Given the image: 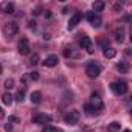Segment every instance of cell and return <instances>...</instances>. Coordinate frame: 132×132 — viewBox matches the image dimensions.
<instances>
[{"label": "cell", "instance_id": "obj_22", "mask_svg": "<svg viewBox=\"0 0 132 132\" xmlns=\"http://www.w3.org/2000/svg\"><path fill=\"white\" fill-rule=\"evenodd\" d=\"M39 61H40V57H39V54H37V53H34V54L31 56V59H30V62H31L33 65H36V64H39Z\"/></svg>", "mask_w": 132, "mask_h": 132}, {"label": "cell", "instance_id": "obj_16", "mask_svg": "<svg viewBox=\"0 0 132 132\" xmlns=\"http://www.w3.org/2000/svg\"><path fill=\"white\" fill-rule=\"evenodd\" d=\"M115 40L120 42V44L124 40V28H117L115 30Z\"/></svg>", "mask_w": 132, "mask_h": 132}, {"label": "cell", "instance_id": "obj_17", "mask_svg": "<svg viewBox=\"0 0 132 132\" xmlns=\"http://www.w3.org/2000/svg\"><path fill=\"white\" fill-rule=\"evenodd\" d=\"M30 98H31V103H33V104H39L40 100H42V93H40V92H33Z\"/></svg>", "mask_w": 132, "mask_h": 132}, {"label": "cell", "instance_id": "obj_21", "mask_svg": "<svg viewBox=\"0 0 132 132\" xmlns=\"http://www.w3.org/2000/svg\"><path fill=\"white\" fill-rule=\"evenodd\" d=\"M23 98H25V89H22V90H19V92L16 93V101L22 103V101H23Z\"/></svg>", "mask_w": 132, "mask_h": 132}, {"label": "cell", "instance_id": "obj_10", "mask_svg": "<svg viewBox=\"0 0 132 132\" xmlns=\"http://www.w3.org/2000/svg\"><path fill=\"white\" fill-rule=\"evenodd\" d=\"M51 121V117L47 115V113H36L33 117V123H37V124H45V123H50Z\"/></svg>", "mask_w": 132, "mask_h": 132}, {"label": "cell", "instance_id": "obj_25", "mask_svg": "<svg viewBox=\"0 0 132 132\" xmlns=\"http://www.w3.org/2000/svg\"><path fill=\"white\" fill-rule=\"evenodd\" d=\"M28 75V78L31 79V81H37L39 79V73L37 72H31V73H27Z\"/></svg>", "mask_w": 132, "mask_h": 132}, {"label": "cell", "instance_id": "obj_8", "mask_svg": "<svg viewBox=\"0 0 132 132\" xmlns=\"http://www.w3.org/2000/svg\"><path fill=\"white\" fill-rule=\"evenodd\" d=\"M17 48H19V53H20L22 56L28 54V53H30V44H28V39H27V37H22L20 42H19V45H17Z\"/></svg>", "mask_w": 132, "mask_h": 132}, {"label": "cell", "instance_id": "obj_33", "mask_svg": "<svg viewBox=\"0 0 132 132\" xmlns=\"http://www.w3.org/2000/svg\"><path fill=\"white\" fill-rule=\"evenodd\" d=\"M124 132H130V130H129V129H126V130H124Z\"/></svg>", "mask_w": 132, "mask_h": 132}, {"label": "cell", "instance_id": "obj_11", "mask_svg": "<svg viewBox=\"0 0 132 132\" xmlns=\"http://www.w3.org/2000/svg\"><path fill=\"white\" fill-rule=\"evenodd\" d=\"M0 11L5 14H14V3L13 2H2L0 3Z\"/></svg>", "mask_w": 132, "mask_h": 132}, {"label": "cell", "instance_id": "obj_9", "mask_svg": "<svg viewBox=\"0 0 132 132\" xmlns=\"http://www.w3.org/2000/svg\"><path fill=\"white\" fill-rule=\"evenodd\" d=\"M87 20L90 22V25L93 28H100L101 27V17L98 14H95V13H89L87 14Z\"/></svg>", "mask_w": 132, "mask_h": 132}, {"label": "cell", "instance_id": "obj_18", "mask_svg": "<svg viewBox=\"0 0 132 132\" xmlns=\"http://www.w3.org/2000/svg\"><path fill=\"white\" fill-rule=\"evenodd\" d=\"M120 127H121V124L118 121H113L107 126V132H120Z\"/></svg>", "mask_w": 132, "mask_h": 132}, {"label": "cell", "instance_id": "obj_1", "mask_svg": "<svg viewBox=\"0 0 132 132\" xmlns=\"http://www.w3.org/2000/svg\"><path fill=\"white\" fill-rule=\"evenodd\" d=\"M86 75H87L89 78L95 79V78H98V76L101 75V67H100L95 61H90V62L87 64V67H86Z\"/></svg>", "mask_w": 132, "mask_h": 132}, {"label": "cell", "instance_id": "obj_24", "mask_svg": "<svg viewBox=\"0 0 132 132\" xmlns=\"http://www.w3.org/2000/svg\"><path fill=\"white\" fill-rule=\"evenodd\" d=\"M42 132H57V129L53 127V126H50V124H47V126L42 127Z\"/></svg>", "mask_w": 132, "mask_h": 132}, {"label": "cell", "instance_id": "obj_20", "mask_svg": "<svg viewBox=\"0 0 132 132\" xmlns=\"http://www.w3.org/2000/svg\"><path fill=\"white\" fill-rule=\"evenodd\" d=\"M84 112H86V115H89V117H92V115H95V113H98L93 107H92V104L90 103H87V104H84Z\"/></svg>", "mask_w": 132, "mask_h": 132}, {"label": "cell", "instance_id": "obj_31", "mask_svg": "<svg viewBox=\"0 0 132 132\" xmlns=\"http://www.w3.org/2000/svg\"><path fill=\"white\" fill-rule=\"evenodd\" d=\"M51 16H53L51 11H45V17H47V19H51Z\"/></svg>", "mask_w": 132, "mask_h": 132}, {"label": "cell", "instance_id": "obj_14", "mask_svg": "<svg viewBox=\"0 0 132 132\" xmlns=\"http://www.w3.org/2000/svg\"><path fill=\"white\" fill-rule=\"evenodd\" d=\"M115 67H117V70H118L120 73H127V72H129V64H127V62H124V61L118 62Z\"/></svg>", "mask_w": 132, "mask_h": 132}, {"label": "cell", "instance_id": "obj_23", "mask_svg": "<svg viewBox=\"0 0 132 132\" xmlns=\"http://www.w3.org/2000/svg\"><path fill=\"white\" fill-rule=\"evenodd\" d=\"M5 87H6V90H10V89H13V87H14V79H13V78H10V79H6V81H5Z\"/></svg>", "mask_w": 132, "mask_h": 132}, {"label": "cell", "instance_id": "obj_7", "mask_svg": "<svg viewBox=\"0 0 132 132\" xmlns=\"http://www.w3.org/2000/svg\"><path fill=\"white\" fill-rule=\"evenodd\" d=\"M81 19H82V13H75V14L70 17L67 28H69V30H75V28H76V25L81 22Z\"/></svg>", "mask_w": 132, "mask_h": 132}, {"label": "cell", "instance_id": "obj_28", "mask_svg": "<svg viewBox=\"0 0 132 132\" xmlns=\"http://www.w3.org/2000/svg\"><path fill=\"white\" fill-rule=\"evenodd\" d=\"M28 27H30L31 30H36V22H34V20H31V22L28 23Z\"/></svg>", "mask_w": 132, "mask_h": 132}, {"label": "cell", "instance_id": "obj_19", "mask_svg": "<svg viewBox=\"0 0 132 132\" xmlns=\"http://www.w3.org/2000/svg\"><path fill=\"white\" fill-rule=\"evenodd\" d=\"M104 57H107V59H112V57H115L117 56V50H113V48H104Z\"/></svg>", "mask_w": 132, "mask_h": 132}, {"label": "cell", "instance_id": "obj_15", "mask_svg": "<svg viewBox=\"0 0 132 132\" xmlns=\"http://www.w3.org/2000/svg\"><path fill=\"white\" fill-rule=\"evenodd\" d=\"M13 100H14L13 95L8 93V92H5V93L2 95V103H3L5 106H11V104H13Z\"/></svg>", "mask_w": 132, "mask_h": 132}, {"label": "cell", "instance_id": "obj_5", "mask_svg": "<svg viewBox=\"0 0 132 132\" xmlns=\"http://www.w3.org/2000/svg\"><path fill=\"white\" fill-rule=\"evenodd\" d=\"M3 31H5V34H6L8 37H13V36H16V34H17L19 27H17V23H16V22H8V23H5Z\"/></svg>", "mask_w": 132, "mask_h": 132}, {"label": "cell", "instance_id": "obj_6", "mask_svg": "<svg viewBox=\"0 0 132 132\" xmlns=\"http://www.w3.org/2000/svg\"><path fill=\"white\" fill-rule=\"evenodd\" d=\"M79 47H81V48H86L89 53H93L92 40H90V37H87V36H79Z\"/></svg>", "mask_w": 132, "mask_h": 132}, {"label": "cell", "instance_id": "obj_26", "mask_svg": "<svg viewBox=\"0 0 132 132\" xmlns=\"http://www.w3.org/2000/svg\"><path fill=\"white\" fill-rule=\"evenodd\" d=\"M72 54H73L72 48H64V56H65V57H70Z\"/></svg>", "mask_w": 132, "mask_h": 132}, {"label": "cell", "instance_id": "obj_12", "mask_svg": "<svg viewBox=\"0 0 132 132\" xmlns=\"http://www.w3.org/2000/svg\"><path fill=\"white\" fill-rule=\"evenodd\" d=\"M56 64H57V56H56V54H50V56L44 61V65H45V67H54Z\"/></svg>", "mask_w": 132, "mask_h": 132}, {"label": "cell", "instance_id": "obj_3", "mask_svg": "<svg viewBox=\"0 0 132 132\" xmlns=\"http://www.w3.org/2000/svg\"><path fill=\"white\" fill-rule=\"evenodd\" d=\"M110 90L115 95H126L129 87H127V82H124V81H113L110 84Z\"/></svg>", "mask_w": 132, "mask_h": 132}, {"label": "cell", "instance_id": "obj_4", "mask_svg": "<svg viewBox=\"0 0 132 132\" xmlns=\"http://www.w3.org/2000/svg\"><path fill=\"white\" fill-rule=\"evenodd\" d=\"M90 104H92V107L96 110V112H100V110H103L104 109V103L101 101V98H100V95L96 93V92H93L92 95H90Z\"/></svg>", "mask_w": 132, "mask_h": 132}, {"label": "cell", "instance_id": "obj_32", "mask_svg": "<svg viewBox=\"0 0 132 132\" xmlns=\"http://www.w3.org/2000/svg\"><path fill=\"white\" fill-rule=\"evenodd\" d=\"M0 75H2V65H0Z\"/></svg>", "mask_w": 132, "mask_h": 132}, {"label": "cell", "instance_id": "obj_30", "mask_svg": "<svg viewBox=\"0 0 132 132\" xmlns=\"http://www.w3.org/2000/svg\"><path fill=\"white\" fill-rule=\"evenodd\" d=\"M5 118V112H3V109L0 107V120H3Z\"/></svg>", "mask_w": 132, "mask_h": 132}, {"label": "cell", "instance_id": "obj_27", "mask_svg": "<svg viewBox=\"0 0 132 132\" xmlns=\"http://www.w3.org/2000/svg\"><path fill=\"white\" fill-rule=\"evenodd\" d=\"M5 130H6V132H11V130H13V124H11V123H6V124H5Z\"/></svg>", "mask_w": 132, "mask_h": 132}, {"label": "cell", "instance_id": "obj_29", "mask_svg": "<svg viewBox=\"0 0 132 132\" xmlns=\"http://www.w3.org/2000/svg\"><path fill=\"white\" fill-rule=\"evenodd\" d=\"M10 121H11V123H19L20 120H19L17 117H10Z\"/></svg>", "mask_w": 132, "mask_h": 132}, {"label": "cell", "instance_id": "obj_2", "mask_svg": "<svg viewBox=\"0 0 132 132\" xmlns=\"http://www.w3.org/2000/svg\"><path fill=\"white\" fill-rule=\"evenodd\" d=\"M79 118H81V112L79 110H70V112H67L64 115V123L69 124V126H75V124H78Z\"/></svg>", "mask_w": 132, "mask_h": 132}, {"label": "cell", "instance_id": "obj_13", "mask_svg": "<svg viewBox=\"0 0 132 132\" xmlns=\"http://www.w3.org/2000/svg\"><path fill=\"white\" fill-rule=\"evenodd\" d=\"M104 8H106V3L103 2V0H95V2L92 3V10H93L95 13H101Z\"/></svg>", "mask_w": 132, "mask_h": 132}]
</instances>
